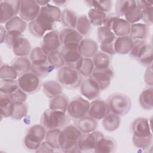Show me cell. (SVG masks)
<instances>
[{
    "label": "cell",
    "instance_id": "6da1fadb",
    "mask_svg": "<svg viewBox=\"0 0 153 153\" xmlns=\"http://www.w3.org/2000/svg\"><path fill=\"white\" fill-rule=\"evenodd\" d=\"M61 14L57 6L47 4L41 7L37 17L29 23V30L35 36L43 37L46 33L53 30L54 23L60 19Z\"/></svg>",
    "mask_w": 153,
    "mask_h": 153
},
{
    "label": "cell",
    "instance_id": "7a4b0ae2",
    "mask_svg": "<svg viewBox=\"0 0 153 153\" xmlns=\"http://www.w3.org/2000/svg\"><path fill=\"white\" fill-rule=\"evenodd\" d=\"M82 133L74 126H68L61 130L59 136L60 149L65 152H80L78 141Z\"/></svg>",
    "mask_w": 153,
    "mask_h": 153
},
{
    "label": "cell",
    "instance_id": "3957f363",
    "mask_svg": "<svg viewBox=\"0 0 153 153\" xmlns=\"http://www.w3.org/2000/svg\"><path fill=\"white\" fill-rule=\"evenodd\" d=\"M110 111L118 115H125L130 110L131 102L130 99L122 93L111 95L107 101Z\"/></svg>",
    "mask_w": 153,
    "mask_h": 153
},
{
    "label": "cell",
    "instance_id": "277c9868",
    "mask_svg": "<svg viewBox=\"0 0 153 153\" xmlns=\"http://www.w3.org/2000/svg\"><path fill=\"white\" fill-rule=\"evenodd\" d=\"M66 122L65 113L60 111L48 109L41 117V124L46 129H59Z\"/></svg>",
    "mask_w": 153,
    "mask_h": 153
},
{
    "label": "cell",
    "instance_id": "5b68a950",
    "mask_svg": "<svg viewBox=\"0 0 153 153\" xmlns=\"http://www.w3.org/2000/svg\"><path fill=\"white\" fill-rule=\"evenodd\" d=\"M57 79L61 85L68 88H76L81 83V76L79 72L66 66L59 68Z\"/></svg>",
    "mask_w": 153,
    "mask_h": 153
},
{
    "label": "cell",
    "instance_id": "8992f818",
    "mask_svg": "<svg viewBox=\"0 0 153 153\" xmlns=\"http://www.w3.org/2000/svg\"><path fill=\"white\" fill-rule=\"evenodd\" d=\"M45 129L41 124H35L30 127L24 139L25 146L29 149L36 150L45 139Z\"/></svg>",
    "mask_w": 153,
    "mask_h": 153
},
{
    "label": "cell",
    "instance_id": "52a82bcc",
    "mask_svg": "<svg viewBox=\"0 0 153 153\" xmlns=\"http://www.w3.org/2000/svg\"><path fill=\"white\" fill-rule=\"evenodd\" d=\"M60 53L66 66L78 70L83 58L79 53V45H63Z\"/></svg>",
    "mask_w": 153,
    "mask_h": 153
},
{
    "label": "cell",
    "instance_id": "ba28073f",
    "mask_svg": "<svg viewBox=\"0 0 153 153\" xmlns=\"http://www.w3.org/2000/svg\"><path fill=\"white\" fill-rule=\"evenodd\" d=\"M103 26L110 29L115 36L120 37L129 35L131 25L126 19L111 17H107Z\"/></svg>",
    "mask_w": 153,
    "mask_h": 153
},
{
    "label": "cell",
    "instance_id": "9c48e42d",
    "mask_svg": "<svg viewBox=\"0 0 153 153\" xmlns=\"http://www.w3.org/2000/svg\"><path fill=\"white\" fill-rule=\"evenodd\" d=\"M90 102L82 97H77L72 99L68 106L67 111L71 117L79 120L88 114Z\"/></svg>",
    "mask_w": 153,
    "mask_h": 153
},
{
    "label": "cell",
    "instance_id": "30bf717a",
    "mask_svg": "<svg viewBox=\"0 0 153 153\" xmlns=\"http://www.w3.org/2000/svg\"><path fill=\"white\" fill-rule=\"evenodd\" d=\"M17 81L19 88L26 94H32L36 92L40 86L39 77L32 72L20 75Z\"/></svg>",
    "mask_w": 153,
    "mask_h": 153
},
{
    "label": "cell",
    "instance_id": "8fae6325",
    "mask_svg": "<svg viewBox=\"0 0 153 153\" xmlns=\"http://www.w3.org/2000/svg\"><path fill=\"white\" fill-rule=\"evenodd\" d=\"M41 7L36 1L22 0L20 1L19 10L20 17L25 22H32L38 16Z\"/></svg>",
    "mask_w": 153,
    "mask_h": 153
},
{
    "label": "cell",
    "instance_id": "7c38bea8",
    "mask_svg": "<svg viewBox=\"0 0 153 153\" xmlns=\"http://www.w3.org/2000/svg\"><path fill=\"white\" fill-rule=\"evenodd\" d=\"M61 45L59 33L56 30H51L46 33L42 37L41 49L48 56L57 51Z\"/></svg>",
    "mask_w": 153,
    "mask_h": 153
},
{
    "label": "cell",
    "instance_id": "4fadbf2b",
    "mask_svg": "<svg viewBox=\"0 0 153 153\" xmlns=\"http://www.w3.org/2000/svg\"><path fill=\"white\" fill-rule=\"evenodd\" d=\"M1 24L5 23L19 13L20 1H1Z\"/></svg>",
    "mask_w": 153,
    "mask_h": 153
},
{
    "label": "cell",
    "instance_id": "5bb4252c",
    "mask_svg": "<svg viewBox=\"0 0 153 153\" xmlns=\"http://www.w3.org/2000/svg\"><path fill=\"white\" fill-rule=\"evenodd\" d=\"M104 137L99 131H93L88 133H82L78 141V147L79 151H87L94 149L100 139Z\"/></svg>",
    "mask_w": 153,
    "mask_h": 153
},
{
    "label": "cell",
    "instance_id": "9a60e30c",
    "mask_svg": "<svg viewBox=\"0 0 153 153\" xmlns=\"http://www.w3.org/2000/svg\"><path fill=\"white\" fill-rule=\"evenodd\" d=\"M109 112L110 110L107 102L96 99L90 103L88 115L96 120H100L105 118Z\"/></svg>",
    "mask_w": 153,
    "mask_h": 153
},
{
    "label": "cell",
    "instance_id": "2e32d148",
    "mask_svg": "<svg viewBox=\"0 0 153 153\" xmlns=\"http://www.w3.org/2000/svg\"><path fill=\"white\" fill-rule=\"evenodd\" d=\"M131 131L133 137H144L152 136L151 124L149 120L139 118L134 120L131 125Z\"/></svg>",
    "mask_w": 153,
    "mask_h": 153
},
{
    "label": "cell",
    "instance_id": "e0dca14e",
    "mask_svg": "<svg viewBox=\"0 0 153 153\" xmlns=\"http://www.w3.org/2000/svg\"><path fill=\"white\" fill-rule=\"evenodd\" d=\"M113 76V71L109 68L101 70L94 69V71L90 77L97 83L100 89L102 90L110 85Z\"/></svg>",
    "mask_w": 153,
    "mask_h": 153
},
{
    "label": "cell",
    "instance_id": "ac0fdd59",
    "mask_svg": "<svg viewBox=\"0 0 153 153\" xmlns=\"http://www.w3.org/2000/svg\"><path fill=\"white\" fill-rule=\"evenodd\" d=\"M101 90L97 83L90 77L85 79L80 85V92L89 100H94L100 94Z\"/></svg>",
    "mask_w": 153,
    "mask_h": 153
},
{
    "label": "cell",
    "instance_id": "d6986e66",
    "mask_svg": "<svg viewBox=\"0 0 153 153\" xmlns=\"http://www.w3.org/2000/svg\"><path fill=\"white\" fill-rule=\"evenodd\" d=\"M60 40L61 44L66 45H78L83 39L82 36L75 29L65 28L60 33Z\"/></svg>",
    "mask_w": 153,
    "mask_h": 153
},
{
    "label": "cell",
    "instance_id": "ffe728a7",
    "mask_svg": "<svg viewBox=\"0 0 153 153\" xmlns=\"http://www.w3.org/2000/svg\"><path fill=\"white\" fill-rule=\"evenodd\" d=\"M98 44L91 39H83L79 44V51L82 57H93L98 50Z\"/></svg>",
    "mask_w": 153,
    "mask_h": 153
},
{
    "label": "cell",
    "instance_id": "44dd1931",
    "mask_svg": "<svg viewBox=\"0 0 153 153\" xmlns=\"http://www.w3.org/2000/svg\"><path fill=\"white\" fill-rule=\"evenodd\" d=\"M133 40L129 36H120L116 38L114 42L115 53L126 54L129 53Z\"/></svg>",
    "mask_w": 153,
    "mask_h": 153
},
{
    "label": "cell",
    "instance_id": "7402d4cb",
    "mask_svg": "<svg viewBox=\"0 0 153 153\" xmlns=\"http://www.w3.org/2000/svg\"><path fill=\"white\" fill-rule=\"evenodd\" d=\"M149 33L148 26L143 23H134L130 26V37L134 41L137 39L143 40Z\"/></svg>",
    "mask_w": 153,
    "mask_h": 153
},
{
    "label": "cell",
    "instance_id": "603a6c76",
    "mask_svg": "<svg viewBox=\"0 0 153 153\" xmlns=\"http://www.w3.org/2000/svg\"><path fill=\"white\" fill-rule=\"evenodd\" d=\"M12 49L17 57H26L30 53L31 45L26 38L22 36L15 43Z\"/></svg>",
    "mask_w": 153,
    "mask_h": 153
},
{
    "label": "cell",
    "instance_id": "cb8c5ba5",
    "mask_svg": "<svg viewBox=\"0 0 153 153\" xmlns=\"http://www.w3.org/2000/svg\"><path fill=\"white\" fill-rule=\"evenodd\" d=\"M11 66L15 69L18 75H22L31 70L32 62L27 57H17L14 59Z\"/></svg>",
    "mask_w": 153,
    "mask_h": 153
},
{
    "label": "cell",
    "instance_id": "d4e9b609",
    "mask_svg": "<svg viewBox=\"0 0 153 153\" xmlns=\"http://www.w3.org/2000/svg\"><path fill=\"white\" fill-rule=\"evenodd\" d=\"M145 41L141 39L134 40L129 55L133 59L138 60L150 47Z\"/></svg>",
    "mask_w": 153,
    "mask_h": 153
},
{
    "label": "cell",
    "instance_id": "484cf974",
    "mask_svg": "<svg viewBox=\"0 0 153 153\" xmlns=\"http://www.w3.org/2000/svg\"><path fill=\"white\" fill-rule=\"evenodd\" d=\"M43 91L47 97L52 99L62 93V87L59 82L48 80L43 84Z\"/></svg>",
    "mask_w": 153,
    "mask_h": 153
},
{
    "label": "cell",
    "instance_id": "4316f807",
    "mask_svg": "<svg viewBox=\"0 0 153 153\" xmlns=\"http://www.w3.org/2000/svg\"><path fill=\"white\" fill-rule=\"evenodd\" d=\"M69 101L68 97L65 94H59L51 100L49 108L57 111L66 113L68 109Z\"/></svg>",
    "mask_w": 153,
    "mask_h": 153
},
{
    "label": "cell",
    "instance_id": "83f0119b",
    "mask_svg": "<svg viewBox=\"0 0 153 153\" xmlns=\"http://www.w3.org/2000/svg\"><path fill=\"white\" fill-rule=\"evenodd\" d=\"M139 103L142 108L151 110L153 108V88L149 87L142 91L139 96Z\"/></svg>",
    "mask_w": 153,
    "mask_h": 153
},
{
    "label": "cell",
    "instance_id": "f1b7e54d",
    "mask_svg": "<svg viewBox=\"0 0 153 153\" xmlns=\"http://www.w3.org/2000/svg\"><path fill=\"white\" fill-rule=\"evenodd\" d=\"M97 127V120L90 117H84L79 119L78 122V128L82 133L93 132L96 129Z\"/></svg>",
    "mask_w": 153,
    "mask_h": 153
},
{
    "label": "cell",
    "instance_id": "f546056e",
    "mask_svg": "<svg viewBox=\"0 0 153 153\" xmlns=\"http://www.w3.org/2000/svg\"><path fill=\"white\" fill-rule=\"evenodd\" d=\"M87 17L91 24L100 27L103 25L107 19V16L106 13L91 8L88 12Z\"/></svg>",
    "mask_w": 153,
    "mask_h": 153
},
{
    "label": "cell",
    "instance_id": "4dcf8cb0",
    "mask_svg": "<svg viewBox=\"0 0 153 153\" xmlns=\"http://www.w3.org/2000/svg\"><path fill=\"white\" fill-rule=\"evenodd\" d=\"M93 62L96 69H105L109 68L111 59L109 55L102 51L97 52L93 57Z\"/></svg>",
    "mask_w": 153,
    "mask_h": 153
},
{
    "label": "cell",
    "instance_id": "1f68e13d",
    "mask_svg": "<svg viewBox=\"0 0 153 153\" xmlns=\"http://www.w3.org/2000/svg\"><path fill=\"white\" fill-rule=\"evenodd\" d=\"M120 118L119 115L114 113H109L102 119V126L105 130L108 131L116 130L120 126Z\"/></svg>",
    "mask_w": 153,
    "mask_h": 153
},
{
    "label": "cell",
    "instance_id": "d6a6232c",
    "mask_svg": "<svg viewBox=\"0 0 153 153\" xmlns=\"http://www.w3.org/2000/svg\"><path fill=\"white\" fill-rule=\"evenodd\" d=\"M26 27V22L17 16L11 18L5 25V28L7 31L15 30L22 33L25 31Z\"/></svg>",
    "mask_w": 153,
    "mask_h": 153
},
{
    "label": "cell",
    "instance_id": "836d02e7",
    "mask_svg": "<svg viewBox=\"0 0 153 153\" xmlns=\"http://www.w3.org/2000/svg\"><path fill=\"white\" fill-rule=\"evenodd\" d=\"M115 144L114 141L109 137H103L97 142L95 148L94 152L99 153H109L114 151Z\"/></svg>",
    "mask_w": 153,
    "mask_h": 153
},
{
    "label": "cell",
    "instance_id": "e575fe53",
    "mask_svg": "<svg viewBox=\"0 0 153 153\" xmlns=\"http://www.w3.org/2000/svg\"><path fill=\"white\" fill-rule=\"evenodd\" d=\"M136 6V1L118 0L115 3V10L118 16H124L127 13L135 8Z\"/></svg>",
    "mask_w": 153,
    "mask_h": 153
},
{
    "label": "cell",
    "instance_id": "d590c367",
    "mask_svg": "<svg viewBox=\"0 0 153 153\" xmlns=\"http://www.w3.org/2000/svg\"><path fill=\"white\" fill-rule=\"evenodd\" d=\"M54 69L47 60L38 64H32L31 71L39 77H45L49 75Z\"/></svg>",
    "mask_w": 153,
    "mask_h": 153
},
{
    "label": "cell",
    "instance_id": "8d00e7d4",
    "mask_svg": "<svg viewBox=\"0 0 153 153\" xmlns=\"http://www.w3.org/2000/svg\"><path fill=\"white\" fill-rule=\"evenodd\" d=\"M60 19L63 24L68 28L75 29L77 22V16L76 14L69 9L64 10L61 14Z\"/></svg>",
    "mask_w": 153,
    "mask_h": 153
},
{
    "label": "cell",
    "instance_id": "74e56055",
    "mask_svg": "<svg viewBox=\"0 0 153 153\" xmlns=\"http://www.w3.org/2000/svg\"><path fill=\"white\" fill-rule=\"evenodd\" d=\"M0 106L2 117L7 118L11 117L14 109V103L10 100L7 96L1 94Z\"/></svg>",
    "mask_w": 153,
    "mask_h": 153
},
{
    "label": "cell",
    "instance_id": "f35d334b",
    "mask_svg": "<svg viewBox=\"0 0 153 153\" xmlns=\"http://www.w3.org/2000/svg\"><path fill=\"white\" fill-rule=\"evenodd\" d=\"M97 37L100 44L113 42L116 39L114 33L107 27L102 26L97 29Z\"/></svg>",
    "mask_w": 153,
    "mask_h": 153
},
{
    "label": "cell",
    "instance_id": "ab89813d",
    "mask_svg": "<svg viewBox=\"0 0 153 153\" xmlns=\"http://www.w3.org/2000/svg\"><path fill=\"white\" fill-rule=\"evenodd\" d=\"M19 88L18 81L16 79H1L0 92L1 94L10 95Z\"/></svg>",
    "mask_w": 153,
    "mask_h": 153
},
{
    "label": "cell",
    "instance_id": "60d3db41",
    "mask_svg": "<svg viewBox=\"0 0 153 153\" xmlns=\"http://www.w3.org/2000/svg\"><path fill=\"white\" fill-rule=\"evenodd\" d=\"M76 30L82 36L87 35L91 29V23L85 15H82L78 18Z\"/></svg>",
    "mask_w": 153,
    "mask_h": 153
},
{
    "label": "cell",
    "instance_id": "b9f144b4",
    "mask_svg": "<svg viewBox=\"0 0 153 153\" xmlns=\"http://www.w3.org/2000/svg\"><path fill=\"white\" fill-rule=\"evenodd\" d=\"M94 69L93 62L90 58L83 57L78 69L79 74L84 76H90Z\"/></svg>",
    "mask_w": 153,
    "mask_h": 153
},
{
    "label": "cell",
    "instance_id": "7bdbcfd3",
    "mask_svg": "<svg viewBox=\"0 0 153 153\" xmlns=\"http://www.w3.org/2000/svg\"><path fill=\"white\" fill-rule=\"evenodd\" d=\"M30 60L32 64H38L48 60V56L42 51L41 47H35L30 53Z\"/></svg>",
    "mask_w": 153,
    "mask_h": 153
},
{
    "label": "cell",
    "instance_id": "ee69618b",
    "mask_svg": "<svg viewBox=\"0 0 153 153\" xmlns=\"http://www.w3.org/2000/svg\"><path fill=\"white\" fill-rule=\"evenodd\" d=\"M18 74L15 69L7 64L1 65L0 68L1 79H16Z\"/></svg>",
    "mask_w": 153,
    "mask_h": 153
},
{
    "label": "cell",
    "instance_id": "f6af8a7d",
    "mask_svg": "<svg viewBox=\"0 0 153 153\" xmlns=\"http://www.w3.org/2000/svg\"><path fill=\"white\" fill-rule=\"evenodd\" d=\"M61 130L59 129L49 130L45 134V141L54 149H60L59 143V136Z\"/></svg>",
    "mask_w": 153,
    "mask_h": 153
},
{
    "label": "cell",
    "instance_id": "bcb514c9",
    "mask_svg": "<svg viewBox=\"0 0 153 153\" xmlns=\"http://www.w3.org/2000/svg\"><path fill=\"white\" fill-rule=\"evenodd\" d=\"M85 2L88 4L90 6L92 7L93 8L105 13L109 11L112 5L111 1H88Z\"/></svg>",
    "mask_w": 153,
    "mask_h": 153
},
{
    "label": "cell",
    "instance_id": "7dc6e473",
    "mask_svg": "<svg viewBox=\"0 0 153 153\" xmlns=\"http://www.w3.org/2000/svg\"><path fill=\"white\" fill-rule=\"evenodd\" d=\"M27 112V106L24 103H14V109L11 118L19 120L25 117Z\"/></svg>",
    "mask_w": 153,
    "mask_h": 153
},
{
    "label": "cell",
    "instance_id": "c3c4849f",
    "mask_svg": "<svg viewBox=\"0 0 153 153\" xmlns=\"http://www.w3.org/2000/svg\"><path fill=\"white\" fill-rule=\"evenodd\" d=\"M48 61L54 68H60L65 65L60 52L58 51L48 55Z\"/></svg>",
    "mask_w": 153,
    "mask_h": 153
},
{
    "label": "cell",
    "instance_id": "681fc988",
    "mask_svg": "<svg viewBox=\"0 0 153 153\" xmlns=\"http://www.w3.org/2000/svg\"><path fill=\"white\" fill-rule=\"evenodd\" d=\"M125 19L130 24L136 23L142 18V10L137 6L130 10L125 16Z\"/></svg>",
    "mask_w": 153,
    "mask_h": 153
},
{
    "label": "cell",
    "instance_id": "f907efd6",
    "mask_svg": "<svg viewBox=\"0 0 153 153\" xmlns=\"http://www.w3.org/2000/svg\"><path fill=\"white\" fill-rule=\"evenodd\" d=\"M22 36H23L22 33L20 32L15 30L7 31L4 42L9 48H12L15 43Z\"/></svg>",
    "mask_w": 153,
    "mask_h": 153
},
{
    "label": "cell",
    "instance_id": "816d5d0a",
    "mask_svg": "<svg viewBox=\"0 0 153 153\" xmlns=\"http://www.w3.org/2000/svg\"><path fill=\"white\" fill-rule=\"evenodd\" d=\"M132 141L133 145L136 147L142 149H146L149 148L152 143V136L144 137H136L133 136Z\"/></svg>",
    "mask_w": 153,
    "mask_h": 153
},
{
    "label": "cell",
    "instance_id": "f5cc1de1",
    "mask_svg": "<svg viewBox=\"0 0 153 153\" xmlns=\"http://www.w3.org/2000/svg\"><path fill=\"white\" fill-rule=\"evenodd\" d=\"M7 97L13 103H24L26 101L27 99V94L25 92L19 88L14 92L8 95Z\"/></svg>",
    "mask_w": 153,
    "mask_h": 153
},
{
    "label": "cell",
    "instance_id": "db71d44e",
    "mask_svg": "<svg viewBox=\"0 0 153 153\" xmlns=\"http://www.w3.org/2000/svg\"><path fill=\"white\" fill-rule=\"evenodd\" d=\"M152 59H153L152 47V45H150V47L148 48V50L137 60L142 65L146 66L147 67H149L152 65Z\"/></svg>",
    "mask_w": 153,
    "mask_h": 153
},
{
    "label": "cell",
    "instance_id": "11a10c76",
    "mask_svg": "<svg viewBox=\"0 0 153 153\" xmlns=\"http://www.w3.org/2000/svg\"><path fill=\"white\" fill-rule=\"evenodd\" d=\"M153 7L142 10V18L145 24L146 25H152L153 22Z\"/></svg>",
    "mask_w": 153,
    "mask_h": 153
},
{
    "label": "cell",
    "instance_id": "9f6ffc18",
    "mask_svg": "<svg viewBox=\"0 0 153 153\" xmlns=\"http://www.w3.org/2000/svg\"><path fill=\"white\" fill-rule=\"evenodd\" d=\"M114 42L105 44H100V48L102 52L105 53L108 55H113L115 54V47H114Z\"/></svg>",
    "mask_w": 153,
    "mask_h": 153
},
{
    "label": "cell",
    "instance_id": "6f0895ef",
    "mask_svg": "<svg viewBox=\"0 0 153 153\" xmlns=\"http://www.w3.org/2000/svg\"><path fill=\"white\" fill-rule=\"evenodd\" d=\"M54 148L46 141H43L39 147L36 150V152H53Z\"/></svg>",
    "mask_w": 153,
    "mask_h": 153
},
{
    "label": "cell",
    "instance_id": "680465c9",
    "mask_svg": "<svg viewBox=\"0 0 153 153\" xmlns=\"http://www.w3.org/2000/svg\"><path fill=\"white\" fill-rule=\"evenodd\" d=\"M144 79L145 82L149 85L150 87L152 86V82H153V76H152V65L149 66L148 69H146L145 76H144Z\"/></svg>",
    "mask_w": 153,
    "mask_h": 153
},
{
    "label": "cell",
    "instance_id": "91938a15",
    "mask_svg": "<svg viewBox=\"0 0 153 153\" xmlns=\"http://www.w3.org/2000/svg\"><path fill=\"white\" fill-rule=\"evenodd\" d=\"M137 6L141 9V10L152 7V2L148 1H136Z\"/></svg>",
    "mask_w": 153,
    "mask_h": 153
},
{
    "label": "cell",
    "instance_id": "94428289",
    "mask_svg": "<svg viewBox=\"0 0 153 153\" xmlns=\"http://www.w3.org/2000/svg\"><path fill=\"white\" fill-rule=\"evenodd\" d=\"M0 30H1V43L2 44L5 41V38L7 33V30L2 25H1L0 26Z\"/></svg>",
    "mask_w": 153,
    "mask_h": 153
},
{
    "label": "cell",
    "instance_id": "6125c7cd",
    "mask_svg": "<svg viewBox=\"0 0 153 153\" xmlns=\"http://www.w3.org/2000/svg\"><path fill=\"white\" fill-rule=\"evenodd\" d=\"M53 3H54L57 5H60V6H64L66 3V1H53Z\"/></svg>",
    "mask_w": 153,
    "mask_h": 153
},
{
    "label": "cell",
    "instance_id": "be15d7a7",
    "mask_svg": "<svg viewBox=\"0 0 153 153\" xmlns=\"http://www.w3.org/2000/svg\"><path fill=\"white\" fill-rule=\"evenodd\" d=\"M37 3L41 7H44L49 3V1H36Z\"/></svg>",
    "mask_w": 153,
    "mask_h": 153
}]
</instances>
